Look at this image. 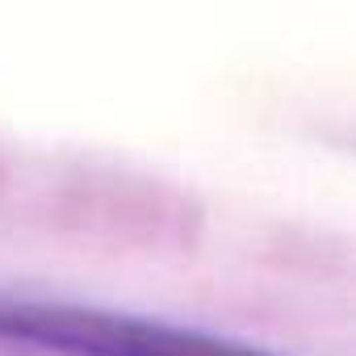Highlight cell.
Masks as SVG:
<instances>
[{"mask_svg": "<svg viewBox=\"0 0 356 356\" xmlns=\"http://www.w3.org/2000/svg\"><path fill=\"white\" fill-rule=\"evenodd\" d=\"M0 335L59 348L72 356H273L248 343H231L168 323H147L84 306H42V302L0 306Z\"/></svg>", "mask_w": 356, "mask_h": 356, "instance_id": "6da1fadb", "label": "cell"}]
</instances>
